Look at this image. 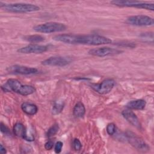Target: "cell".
<instances>
[{"label": "cell", "mask_w": 154, "mask_h": 154, "mask_svg": "<svg viewBox=\"0 0 154 154\" xmlns=\"http://www.w3.org/2000/svg\"><path fill=\"white\" fill-rule=\"evenodd\" d=\"M52 39L71 45H100L109 44L111 40L108 37L98 34H63L56 35Z\"/></svg>", "instance_id": "1"}, {"label": "cell", "mask_w": 154, "mask_h": 154, "mask_svg": "<svg viewBox=\"0 0 154 154\" xmlns=\"http://www.w3.org/2000/svg\"><path fill=\"white\" fill-rule=\"evenodd\" d=\"M1 8L7 11L13 13H29L40 10V7L36 5L26 3L2 4L0 2Z\"/></svg>", "instance_id": "2"}, {"label": "cell", "mask_w": 154, "mask_h": 154, "mask_svg": "<svg viewBox=\"0 0 154 154\" xmlns=\"http://www.w3.org/2000/svg\"><path fill=\"white\" fill-rule=\"evenodd\" d=\"M7 84L11 91L22 96L30 95L35 91V88L34 87L29 85H22L19 81L16 79L11 78L8 79Z\"/></svg>", "instance_id": "3"}, {"label": "cell", "mask_w": 154, "mask_h": 154, "mask_svg": "<svg viewBox=\"0 0 154 154\" xmlns=\"http://www.w3.org/2000/svg\"><path fill=\"white\" fill-rule=\"evenodd\" d=\"M66 26L64 23L55 22H49L37 25L33 27V29L37 32L52 33L64 31Z\"/></svg>", "instance_id": "4"}, {"label": "cell", "mask_w": 154, "mask_h": 154, "mask_svg": "<svg viewBox=\"0 0 154 154\" xmlns=\"http://www.w3.org/2000/svg\"><path fill=\"white\" fill-rule=\"evenodd\" d=\"M111 4L120 7H135L138 8H142L145 9L147 10H154V4L153 3H149L145 2L143 1H125V0H121V1H111Z\"/></svg>", "instance_id": "5"}, {"label": "cell", "mask_w": 154, "mask_h": 154, "mask_svg": "<svg viewBox=\"0 0 154 154\" xmlns=\"http://www.w3.org/2000/svg\"><path fill=\"white\" fill-rule=\"evenodd\" d=\"M125 136L129 143L138 150L146 152L149 150L150 147L147 144L134 132L127 131Z\"/></svg>", "instance_id": "6"}, {"label": "cell", "mask_w": 154, "mask_h": 154, "mask_svg": "<svg viewBox=\"0 0 154 154\" xmlns=\"http://www.w3.org/2000/svg\"><path fill=\"white\" fill-rule=\"evenodd\" d=\"M126 22L135 26H151L154 23L153 19L146 15H136L129 16L126 19Z\"/></svg>", "instance_id": "7"}, {"label": "cell", "mask_w": 154, "mask_h": 154, "mask_svg": "<svg viewBox=\"0 0 154 154\" xmlns=\"http://www.w3.org/2000/svg\"><path fill=\"white\" fill-rule=\"evenodd\" d=\"M115 85V81L112 79H106L99 84H92L90 86L96 92L100 94L109 93Z\"/></svg>", "instance_id": "8"}, {"label": "cell", "mask_w": 154, "mask_h": 154, "mask_svg": "<svg viewBox=\"0 0 154 154\" xmlns=\"http://www.w3.org/2000/svg\"><path fill=\"white\" fill-rule=\"evenodd\" d=\"M71 62L72 59L69 57L62 56H54L51 57L43 60V61H42V64L44 66L63 67L69 64Z\"/></svg>", "instance_id": "9"}, {"label": "cell", "mask_w": 154, "mask_h": 154, "mask_svg": "<svg viewBox=\"0 0 154 154\" xmlns=\"http://www.w3.org/2000/svg\"><path fill=\"white\" fill-rule=\"evenodd\" d=\"M123 51L117 49L109 48V47H101L93 48L88 51V54L91 55L103 57L106 56H112L121 54Z\"/></svg>", "instance_id": "10"}, {"label": "cell", "mask_w": 154, "mask_h": 154, "mask_svg": "<svg viewBox=\"0 0 154 154\" xmlns=\"http://www.w3.org/2000/svg\"><path fill=\"white\" fill-rule=\"evenodd\" d=\"M7 71L10 73L20 75H31L38 72V70L34 67L20 65H13L7 67Z\"/></svg>", "instance_id": "11"}, {"label": "cell", "mask_w": 154, "mask_h": 154, "mask_svg": "<svg viewBox=\"0 0 154 154\" xmlns=\"http://www.w3.org/2000/svg\"><path fill=\"white\" fill-rule=\"evenodd\" d=\"M48 49L47 46L38 44H30L19 48L17 49V52L21 54H42L46 52Z\"/></svg>", "instance_id": "12"}, {"label": "cell", "mask_w": 154, "mask_h": 154, "mask_svg": "<svg viewBox=\"0 0 154 154\" xmlns=\"http://www.w3.org/2000/svg\"><path fill=\"white\" fill-rule=\"evenodd\" d=\"M122 114L123 117L132 126L138 129H140L141 128V125L138 118L136 114L132 111H131V109H124L122 112Z\"/></svg>", "instance_id": "13"}, {"label": "cell", "mask_w": 154, "mask_h": 154, "mask_svg": "<svg viewBox=\"0 0 154 154\" xmlns=\"http://www.w3.org/2000/svg\"><path fill=\"white\" fill-rule=\"evenodd\" d=\"M146 105V102L143 99H137L134 100L129 101L126 104V108L129 109L135 110H142Z\"/></svg>", "instance_id": "14"}, {"label": "cell", "mask_w": 154, "mask_h": 154, "mask_svg": "<svg viewBox=\"0 0 154 154\" xmlns=\"http://www.w3.org/2000/svg\"><path fill=\"white\" fill-rule=\"evenodd\" d=\"M21 109L22 110L28 115H34L38 111V107L36 105L29 103V102H23L21 105Z\"/></svg>", "instance_id": "15"}, {"label": "cell", "mask_w": 154, "mask_h": 154, "mask_svg": "<svg viewBox=\"0 0 154 154\" xmlns=\"http://www.w3.org/2000/svg\"><path fill=\"white\" fill-rule=\"evenodd\" d=\"M13 132L17 137L22 138L25 140L27 134V130L24 125L21 123H16L13 126Z\"/></svg>", "instance_id": "16"}, {"label": "cell", "mask_w": 154, "mask_h": 154, "mask_svg": "<svg viewBox=\"0 0 154 154\" xmlns=\"http://www.w3.org/2000/svg\"><path fill=\"white\" fill-rule=\"evenodd\" d=\"M73 113L76 117H82L85 113V108L84 104L81 102L76 103L73 108Z\"/></svg>", "instance_id": "17"}, {"label": "cell", "mask_w": 154, "mask_h": 154, "mask_svg": "<svg viewBox=\"0 0 154 154\" xmlns=\"http://www.w3.org/2000/svg\"><path fill=\"white\" fill-rule=\"evenodd\" d=\"M23 40L30 43H40L44 41L45 38L40 35L35 34V35H30L24 36Z\"/></svg>", "instance_id": "18"}, {"label": "cell", "mask_w": 154, "mask_h": 154, "mask_svg": "<svg viewBox=\"0 0 154 154\" xmlns=\"http://www.w3.org/2000/svg\"><path fill=\"white\" fill-rule=\"evenodd\" d=\"M64 102L62 101H57L52 106V113L54 115H57L60 114L64 108Z\"/></svg>", "instance_id": "19"}, {"label": "cell", "mask_w": 154, "mask_h": 154, "mask_svg": "<svg viewBox=\"0 0 154 154\" xmlns=\"http://www.w3.org/2000/svg\"><path fill=\"white\" fill-rule=\"evenodd\" d=\"M58 130H59V126H58V125L57 124V123L54 124L48 130L47 133H46V136L48 137H51L55 135L58 132Z\"/></svg>", "instance_id": "20"}, {"label": "cell", "mask_w": 154, "mask_h": 154, "mask_svg": "<svg viewBox=\"0 0 154 154\" xmlns=\"http://www.w3.org/2000/svg\"><path fill=\"white\" fill-rule=\"evenodd\" d=\"M106 132H107L108 135H112L116 133V126L114 123H110L108 124V125L106 126Z\"/></svg>", "instance_id": "21"}, {"label": "cell", "mask_w": 154, "mask_h": 154, "mask_svg": "<svg viewBox=\"0 0 154 154\" xmlns=\"http://www.w3.org/2000/svg\"><path fill=\"white\" fill-rule=\"evenodd\" d=\"M0 127H1V131L2 133H3L5 135H11V132H10V129L5 124H4L3 123L1 122Z\"/></svg>", "instance_id": "22"}, {"label": "cell", "mask_w": 154, "mask_h": 154, "mask_svg": "<svg viewBox=\"0 0 154 154\" xmlns=\"http://www.w3.org/2000/svg\"><path fill=\"white\" fill-rule=\"evenodd\" d=\"M73 148L76 151H79L82 147V144L79 139L75 138L73 140Z\"/></svg>", "instance_id": "23"}, {"label": "cell", "mask_w": 154, "mask_h": 154, "mask_svg": "<svg viewBox=\"0 0 154 154\" xmlns=\"http://www.w3.org/2000/svg\"><path fill=\"white\" fill-rule=\"evenodd\" d=\"M116 45H117L119 46H123V47H128V48H132L135 47V44H134V43L126 42L117 43Z\"/></svg>", "instance_id": "24"}, {"label": "cell", "mask_w": 154, "mask_h": 154, "mask_svg": "<svg viewBox=\"0 0 154 154\" xmlns=\"http://www.w3.org/2000/svg\"><path fill=\"white\" fill-rule=\"evenodd\" d=\"M63 146V143L61 141H58L56 143L55 145V147H54V150L55 152L56 153H59L61 152L62 150V147Z\"/></svg>", "instance_id": "25"}, {"label": "cell", "mask_w": 154, "mask_h": 154, "mask_svg": "<svg viewBox=\"0 0 154 154\" xmlns=\"http://www.w3.org/2000/svg\"><path fill=\"white\" fill-rule=\"evenodd\" d=\"M54 143L52 141H48L45 144V148L46 150H51L54 147Z\"/></svg>", "instance_id": "26"}, {"label": "cell", "mask_w": 154, "mask_h": 154, "mask_svg": "<svg viewBox=\"0 0 154 154\" xmlns=\"http://www.w3.org/2000/svg\"><path fill=\"white\" fill-rule=\"evenodd\" d=\"M0 153L1 154H4V153H7V150H6L5 148L2 146V144H0Z\"/></svg>", "instance_id": "27"}]
</instances>
